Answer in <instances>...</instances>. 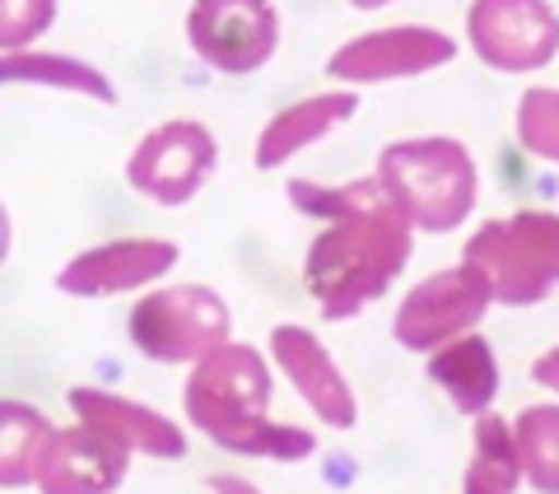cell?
<instances>
[{"label":"cell","mask_w":559,"mask_h":494,"mask_svg":"<svg viewBox=\"0 0 559 494\" xmlns=\"http://www.w3.org/2000/svg\"><path fill=\"white\" fill-rule=\"evenodd\" d=\"M275 374L271 360L248 341H224L205 360L191 364L182 383L187 425L234 457L266 462H304L318 452V434L285 420H271Z\"/></svg>","instance_id":"6da1fadb"},{"label":"cell","mask_w":559,"mask_h":494,"mask_svg":"<svg viewBox=\"0 0 559 494\" xmlns=\"http://www.w3.org/2000/svg\"><path fill=\"white\" fill-rule=\"evenodd\" d=\"M415 228L396 215V205H373L359 215L331 220L308 243L304 280L322 322H349L378 304L411 267Z\"/></svg>","instance_id":"7a4b0ae2"},{"label":"cell","mask_w":559,"mask_h":494,"mask_svg":"<svg viewBox=\"0 0 559 494\" xmlns=\"http://www.w3.org/2000/svg\"><path fill=\"white\" fill-rule=\"evenodd\" d=\"M378 187L415 234H452L480 201V168L457 136H411L382 145Z\"/></svg>","instance_id":"3957f363"},{"label":"cell","mask_w":559,"mask_h":494,"mask_svg":"<svg viewBox=\"0 0 559 494\" xmlns=\"http://www.w3.org/2000/svg\"><path fill=\"white\" fill-rule=\"evenodd\" d=\"M462 261L476 267L503 308L546 304L559 290V210H513L466 238Z\"/></svg>","instance_id":"277c9868"},{"label":"cell","mask_w":559,"mask_h":494,"mask_svg":"<svg viewBox=\"0 0 559 494\" xmlns=\"http://www.w3.org/2000/svg\"><path fill=\"white\" fill-rule=\"evenodd\" d=\"M127 337L150 364H197L215 345L234 341V308L219 290L187 280V285H159L135 298L127 317Z\"/></svg>","instance_id":"5b68a950"},{"label":"cell","mask_w":559,"mask_h":494,"mask_svg":"<svg viewBox=\"0 0 559 494\" xmlns=\"http://www.w3.org/2000/svg\"><path fill=\"white\" fill-rule=\"evenodd\" d=\"M219 168V140L197 117H168L140 136L127 158V187L164 210L191 205Z\"/></svg>","instance_id":"8992f818"},{"label":"cell","mask_w":559,"mask_h":494,"mask_svg":"<svg viewBox=\"0 0 559 494\" xmlns=\"http://www.w3.org/2000/svg\"><path fill=\"white\" fill-rule=\"evenodd\" d=\"M489 308H495V298H489L485 275L457 261V267L433 271L406 290L392 317V337L411 355H433L439 345L466 337V331H480Z\"/></svg>","instance_id":"52a82bcc"},{"label":"cell","mask_w":559,"mask_h":494,"mask_svg":"<svg viewBox=\"0 0 559 494\" xmlns=\"http://www.w3.org/2000/svg\"><path fill=\"white\" fill-rule=\"evenodd\" d=\"M187 47L215 75H257L280 51V10L275 0H191Z\"/></svg>","instance_id":"ba28073f"},{"label":"cell","mask_w":559,"mask_h":494,"mask_svg":"<svg viewBox=\"0 0 559 494\" xmlns=\"http://www.w3.org/2000/svg\"><path fill=\"white\" fill-rule=\"evenodd\" d=\"M466 47L499 75H532L559 57V10L550 0H471Z\"/></svg>","instance_id":"9c48e42d"},{"label":"cell","mask_w":559,"mask_h":494,"mask_svg":"<svg viewBox=\"0 0 559 494\" xmlns=\"http://www.w3.org/2000/svg\"><path fill=\"white\" fill-rule=\"evenodd\" d=\"M457 61V38L429 24H392L341 43L326 57V80L341 90H364V84H392L419 80Z\"/></svg>","instance_id":"30bf717a"},{"label":"cell","mask_w":559,"mask_h":494,"mask_svg":"<svg viewBox=\"0 0 559 494\" xmlns=\"http://www.w3.org/2000/svg\"><path fill=\"white\" fill-rule=\"evenodd\" d=\"M266 350H271V364L285 374V383L304 397L308 411L318 415V425L336 430V434L359 425V397L318 331L304 322H280V327H271Z\"/></svg>","instance_id":"8fae6325"},{"label":"cell","mask_w":559,"mask_h":494,"mask_svg":"<svg viewBox=\"0 0 559 494\" xmlns=\"http://www.w3.org/2000/svg\"><path fill=\"white\" fill-rule=\"evenodd\" d=\"M178 243L173 238H112L75 252L57 271V290L66 298H117L135 290H154L178 267Z\"/></svg>","instance_id":"7c38bea8"},{"label":"cell","mask_w":559,"mask_h":494,"mask_svg":"<svg viewBox=\"0 0 559 494\" xmlns=\"http://www.w3.org/2000/svg\"><path fill=\"white\" fill-rule=\"evenodd\" d=\"M131 475V448L94 425H57L33 467L38 494H117Z\"/></svg>","instance_id":"4fadbf2b"},{"label":"cell","mask_w":559,"mask_h":494,"mask_svg":"<svg viewBox=\"0 0 559 494\" xmlns=\"http://www.w3.org/2000/svg\"><path fill=\"white\" fill-rule=\"evenodd\" d=\"M66 401L70 415L112 434L121 448H131V457H154V462H182L187 457V430L145 401L108 392V387H70Z\"/></svg>","instance_id":"5bb4252c"},{"label":"cell","mask_w":559,"mask_h":494,"mask_svg":"<svg viewBox=\"0 0 559 494\" xmlns=\"http://www.w3.org/2000/svg\"><path fill=\"white\" fill-rule=\"evenodd\" d=\"M359 113V98L355 90H326V94H308L289 108H280L266 127L257 131V145H252V164L261 173H275L285 168L294 154L312 150L318 140H326L336 127H345L349 117Z\"/></svg>","instance_id":"9a60e30c"},{"label":"cell","mask_w":559,"mask_h":494,"mask_svg":"<svg viewBox=\"0 0 559 494\" xmlns=\"http://www.w3.org/2000/svg\"><path fill=\"white\" fill-rule=\"evenodd\" d=\"M425 378L448 397V405L466 420H476L485 411H495L499 397V355L489 337L466 331V337L439 345L433 355H425Z\"/></svg>","instance_id":"2e32d148"},{"label":"cell","mask_w":559,"mask_h":494,"mask_svg":"<svg viewBox=\"0 0 559 494\" xmlns=\"http://www.w3.org/2000/svg\"><path fill=\"white\" fill-rule=\"evenodd\" d=\"M57 90V94H75V98H94L103 108L117 103V84L112 75H103L94 61L70 57V51H0V90Z\"/></svg>","instance_id":"e0dca14e"},{"label":"cell","mask_w":559,"mask_h":494,"mask_svg":"<svg viewBox=\"0 0 559 494\" xmlns=\"http://www.w3.org/2000/svg\"><path fill=\"white\" fill-rule=\"evenodd\" d=\"M522 490V457L513 425L499 411L471 420V457L462 475V494H518Z\"/></svg>","instance_id":"ac0fdd59"},{"label":"cell","mask_w":559,"mask_h":494,"mask_svg":"<svg viewBox=\"0 0 559 494\" xmlns=\"http://www.w3.org/2000/svg\"><path fill=\"white\" fill-rule=\"evenodd\" d=\"M57 430L33 401L0 397V490H28L33 467L47 444V434Z\"/></svg>","instance_id":"d6986e66"},{"label":"cell","mask_w":559,"mask_h":494,"mask_svg":"<svg viewBox=\"0 0 559 494\" xmlns=\"http://www.w3.org/2000/svg\"><path fill=\"white\" fill-rule=\"evenodd\" d=\"M509 425L522 457V485L536 494H559V401L522 405Z\"/></svg>","instance_id":"ffe728a7"},{"label":"cell","mask_w":559,"mask_h":494,"mask_svg":"<svg viewBox=\"0 0 559 494\" xmlns=\"http://www.w3.org/2000/svg\"><path fill=\"white\" fill-rule=\"evenodd\" d=\"M289 205L308 220H345V215H359V210H373V205H388V191L378 187V178H355V183H341V187H326V183H304V178H289L285 187Z\"/></svg>","instance_id":"44dd1931"},{"label":"cell","mask_w":559,"mask_h":494,"mask_svg":"<svg viewBox=\"0 0 559 494\" xmlns=\"http://www.w3.org/2000/svg\"><path fill=\"white\" fill-rule=\"evenodd\" d=\"M513 136L532 158L559 168V90L555 84H536V90H527L518 98Z\"/></svg>","instance_id":"7402d4cb"},{"label":"cell","mask_w":559,"mask_h":494,"mask_svg":"<svg viewBox=\"0 0 559 494\" xmlns=\"http://www.w3.org/2000/svg\"><path fill=\"white\" fill-rule=\"evenodd\" d=\"M61 0H0V51L38 47L57 24Z\"/></svg>","instance_id":"603a6c76"},{"label":"cell","mask_w":559,"mask_h":494,"mask_svg":"<svg viewBox=\"0 0 559 494\" xmlns=\"http://www.w3.org/2000/svg\"><path fill=\"white\" fill-rule=\"evenodd\" d=\"M532 383H536V387H546L550 397H559V345H550V350H540V355H536V364H532Z\"/></svg>","instance_id":"cb8c5ba5"},{"label":"cell","mask_w":559,"mask_h":494,"mask_svg":"<svg viewBox=\"0 0 559 494\" xmlns=\"http://www.w3.org/2000/svg\"><path fill=\"white\" fill-rule=\"evenodd\" d=\"M205 490H210V494H266V490L252 485L248 475H238V471H215V475H205Z\"/></svg>","instance_id":"d4e9b609"},{"label":"cell","mask_w":559,"mask_h":494,"mask_svg":"<svg viewBox=\"0 0 559 494\" xmlns=\"http://www.w3.org/2000/svg\"><path fill=\"white\" fill-rule=\"evenodd\" d=\"M10 247H14V224H10V205L0 201V267L10 261Z\"/></svg>","instance_id":"484cf974"},{"label":"cell","mask_w":559,"mask_h":494,"mask_svg":"<svg viewBox=\"0 0 559 494\" xmlns=\"http://www.w3.org/2000/svg\"><path fill=\"white\" fill-rule=\"evenodd\" d=\"M355 10H364V14H373V10H388V5H396V0H349Z\"/></svg>","instance_id":"4316f807"},{"label":"cell","mask_w":559,"mask_h":494,"mask_svg":"<svg viewBox=\"0 0 559 494\" xmlns=\"http://www.w3.org/2000/svg\"><path fill=\"white\" fill-rule=\"evenodd\" d=\"M0 494H5V490H0Z\"/></svg>","instance_id":"83f0119b"}]
</instances>
